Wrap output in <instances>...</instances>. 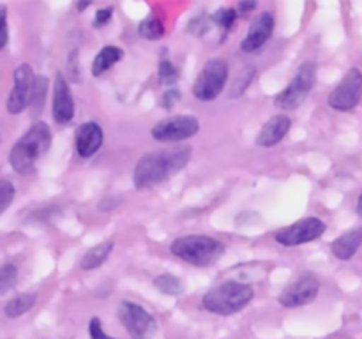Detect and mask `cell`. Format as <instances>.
Segmentation results:
<instances>
[{"label":"cell","instance_id":"6da1fadb","mask_svg":"<svg viewBox=\"0 0 362 339\" xmlns=\"http://www.w3.org/2000/svg\"><path fill=\"white\" fill-rule=\"evenodd\" d=\"M191 155H193V148L186 143L175 145L165 150L147 152L134 165V189L145 191L166 182L186 168L187 162L191 161Z\"/></svg>","mask_w":362,"mask_h":339},{"label":"cell","instance_id":"7a4b0ae2","mask_svg":"<svg viewBox=\"0 0 362 339\" xmlns=\"http://www.w3.org/2000/svg\"><path fill=\"white\" fill-rule=\"evenodd\" d=\"M52 127L39 120L28 127L27 133L13 145L9 152V165L18 175H28L35 170L37 162L48 154L52 147Z\"/></svg>","mask_w":362,"mask_h":339},{"label":"cell","instance_id":"3957f363","mask_svg":"<svg viewBox=\"0 0 362 339\" xmlns=\"http://www.w3.org/2000/svg\"><path fill=\"white\" fill-rule=\"evenodd\" d=\"M255 299L253 286L243 281H221L202 297V307L218 316H232L246 309Z\"/></svg>","mask_w":362,"mask_h":339},{"label":"cell","instance_id":"277c9868","mask_svg":"<svg viewBox=\"0 0 362 339\" xmlns=\"http://www.w3.org/2000/svg\"><path fill=\"white\" fill-rule=\"evenodd\" d=\"M170 251L175 258L193 265V267L204 268L218 263L226 253L225 242L204 233H187V235L177 237L170 246Z\"/></svg>","mask_w":362,"mask_h":339},{"label":"cell","instance_id":"5b68a950","mask_svg":"<svg viewBox=\"0 0 362 339\" xmlns=\"http://www.w3.org/2000/svg\"><path fill=\"white\" fill-rule=\"evenodd\" d=\"M317 85V64L304 60L285 88L274 97V106L281 112H293L304 105Z\"/></svg>","mask_w":362,"mask_h":339},{"label":"cell","instance_id":"8992f818","mask_svg":"<svg viewBox=\"0 0 362 339\" xmlns=\"http://www.w3.org/2000/svg\"><path fill=\"white\" fill-rule=\"evenodd\" d=\"M230 78V64L225 59H211L204 64L191 92L200 102H212L225 92Z\"/></svg>","mask_w":362,"mask_h":339},{"label":"cell","instance_id":"52a82bcc","mask_svg":"<svg viewBox=\"0 0 362 339\" xmlns=\"http://www.w3.org/2000/svg\"><path fill=\"white\" fill-rule=\"evenodd\" d=\"M117 316L131 339H151L158 331V321L151 311L133 300H122L117 307Z\"/></svg>","mask_w":362,"mask_h":339},{"label":"cell","instance_id":"ba28073f","mask_svg":"<svg viewBox=\"0 0 362 339\" xmlns=\"http://www.w3.org/2000/svg\"><path fill=\"white\" fill-rule=\"evenodd\" d=\"M200 127L194 115H170L151 127V136L159 143H180L197 136Z\"/></svg>","mask_w":362,"mask_h":339},{"label":"cell","instance_id":"9c48e42d","mask_svg":"<svg viewBox=\"0 0 362 339\" xmlns=\"http://www.w3.org/2000/svg\"><path fill=\"white\" fill-rule=\"evenodd\" d=\"M325 232H327V225H325L324 219L310 215V218H303L292 225L285 226V228L278 230L274 233V240L283 247H297L303 246V244L315 242Z\"/></svg>","mask_w":362,"mask_h":339},{"label":"cell","instance_id":"30bf717a","mask_svg":"<svg viewBox=\"0 0 362 339\" xmlns=\"http://www.w3.org/2000/svg\"><path fill=\"white\" fill-rule=\"evenodd\" d=\"M362 99V71L352 67L346 71L327 97V105L336 112H352Z\"/></svg>","mask_w":362,"mask_h":339},{"label":"cell","instance_id":"8fae6325","mask_svg":"<svg viewBox=\"0 0 362 339\" xmlns=\"http://www.w3.org/2000/svg\"><path fill=\"white\" fill-rule=\"evenodd\" d=\"M35 73L30 64H20L13 74V88L7 97V112L11 115H20L30 106L35 87Z\"/></svg>","mask_w":362,"mask_h":339},{"label":"cell","instance_id":"7c38bea8","mask_svg":"<svg viewBox=\"0 0 362 339\" xmlns=\"http://www.w3.org/2000/svg\"><path fill=\"white\" fill-rule=\"evenodd\" d=\"M318 293H320V281L313 274H303L279 293L278 302L283 307L296 309V307H303L315 302Z\"/></svg>","mask_w":362,"mask_h":339},{"label":"cell","instance_id":"4fadbf2b","mask_svg":"<svg viewBox=\"0 0 362 339\" xmlns=\"http://www.w3.org/2000/svg\"><path fill=\"white\" fill-rule=\"evenodd\" d=\"M76 115V102H74L73 90L67 81L66 74L57 73L53 81V99H52V117L59 126H67L73 122Z\"/></svg>","mask_w":362,"mask_h":339},{"label":"cell","instance_id":"5bb4252c","mask_svg":"<svg viewBox=\"0 0 362 339\" xmlns=\"http://www.w3.org/2000/svg\"><path fill=\"white\" fill-rule=\"evenodd\" d=\"M276 28V18L274 13L271 11H264V13L257 14L251 20L250 27H247L246 35H244L243 42H240V49L244 53H255L258 49L264 48L267 44L269 39L272 37Z\"/></svg>","mask_w":362,"mask_h":339},{"label":"cell","instance_id":"9a60e30c","mask_svg":"<svg viewBox=\"0 0 362 339\" xmlns=\"http://www.w3.org/2000/svg\"><path fill=\"white\" fill-rule=\"evenodd\" d=\"M103 143H105V131H103L101 124L94 122V120H87V122L80 124L74 133V148L76 154L81 159H90L92 155L98 154L101 150Z\"/></svg>","mask_w":362,"mask_h":339},{"label":"cell","instance_id":"2e32d148","mask_svg":"<svg viewBox=\"0 0 362 339\" xmlns=\"http://www.w3.org/2000/svg\"><path fill=\"white\" fill-rule=\"evenodd\" d=\"M290 129H292V119L286 113L272 115L258 131L257 138H255V145L262 148L276 147V145L285 140Z\"/></svg>","mask_w":362,"mask_h":339},{"label":"cell","instance_id":"e0dca14e","mask_svg":"<svg viewBox=\"0 0 362 339\" xmlns=\"http://www.w3.org/2000/svg\"><path fill=\"white\" fill-rule=\"evenodd\" d=\"M362 246V226L349 230V232L341 233L338 239L332 240L331 244V253L332 256L338 258L341 261L352 260L357 254V251Z\"/></svg>","mask_w":362,"mask_h":339},{"label":"cell","instance_id":"ac0fdd59","mask_svg":"<svg viewBox=\"0 0 362 339\" xmlns=\"http://www.w3.org/2000/svg\"><path fill=\"white\" fill-rule=\"evenodd\" d=\"M113 249H115V240L106 239L103 242L92 246L87 253L81 256L80 260V268L85 272L95 270V268L101 267L105 261H108V258L112 256Z\"/></svg>","mask_w":362,"mask_h":339},{"label":"cell","instance_id":"d6986e66","mask_svg":"<svg viewBox=\"0 0 362 339\" xmlns=\"http://www.w3.org/2000/svg\"><path fill=\"white\" fill-rule=\"evenodd\" d=\"M124 59V49L120 46L115 44H108L103 46L98 53H95L94 60H92V76L99 78L106 73V71L112 69L113 66L120 62Z\"/></svg>","mask_w":362,"mask_h":339},{"label":"cell","instance_id":"ffe728a7","mask_svg":"<svg viewBox=\"0 0 362 339\" xmlns=\"http://www.w3.org/2000/svg\"><path fill=\"white\" fill-rule=\"evenodd\" d=\"M35 302H37V295H35V293L32 292L18 293V295H14L13 299L6 304L4 313H6L7 318H13L14 320V318H20L23 316V314H27L28 311L35 306Z\"/></svg>","mask_w":362,"mask_h":339},{"label":"cell","instance_id":"44dd1931","mask_svg":"<svg viewBox=\"0 0 362 339\" xmlns=\"http://www.w3.org/2000/svg\"><path fill=\"white\" fill-rule=\"evenodd\" d=\"M156 288L163 293V295H168V297H179L180 293L184 292V282L182 279L177 278V275L168 274V272H163V274L156 275L152 279Z\"/></svg>","mask_w":362,"mask_h":339},{"label":"cell","instance_id":"7402d4cb","mask_svg":"<svg viewBox=\"0 0 362 339\" xmlns=\"http://www.w3.org/2000/svg\"><path fill=\"white\" fill-rule=\"evenodd\" d=\"M166 28L165 23L158 16H147L138 23V35L147 41H159L165 37Z\"/></svg>","mask_w":362,"mask_h":339},{"label":"cell","instance_id":"603a6c76","mask_svg":"<svg viewBox=\"0 0 362 339\" xmlns=\"http://www.w3.org/2000/svg\"><path fill=\"white\" fill-rule=\"evenodd\" d=\"M158 78L166 88H172L175 87V83L179 81L180 73H179V67L172 62L170 59H161L158 64Z\"/></svg>","mask_w":362,"mask_h":339},{"label":"cell","instance_id":"cb8c5ba5","mask_svg":"<svg viewBox=\"0 0 362 339\" xmlns=\"http://www.w3.org/2000/svg\"><path fill=\"white\" fill-rule=\"evenodd\" d=\"M239 20V13H237L235 7H221L216 13L211 14V21L214 25H218L223 32H230L232 27L235 25V21Z\"/></svg>","mask_w":362,"mask_h":339},{"label":"cell","instance_id":"d4e9b609","mask_svg":"<svg viewBox=\"0 0 362 339\" xmlns=\"http://www.w3.org/2000/svg\"><path fill=\"white\" fill-rule=\"evenodd\" d=\"M18 267L14 263L0 265V297L9 293L18 282Z\"/></svg>","mask_w":362,"mask_h":339},{"label":"cell","instance_id":"484cf974","mask_svg":"<svg viewBox=\"0 0 362 339\" xmlns=\"http://www.w3.org/2000/svg\"><path fill=\"white\" fill-rule=\"evenodd\" d=\"M66 73L67 81L80 83L81 81V66H80V48H73L67 53L66 59Z\"/></svg>","mask_w":362,"mask_h":339},{"label":"cell","instance_id":"4316f807","mask_svg":"<svg viewBox=\"0 0 362 339\" xmlns=\"http://www.w3.org/2000/svg\"><path fill=\"white\" fill-rule=\"evenodd\" d=\"M48 78L46 76H37L35 78V87H34V95H32V102L30 108L34 113H39L45 106L46 101V94H48Z\"/></svg>","mask_w":362,"mask_h":339},{"label":"cell","instance_id":"83f0119b","mask_svg":"<svg viewBox=\"0 0 362 339\" xmlns=\"http://www.w3.org/2000/svg\"><path fill=\"white\" fill-rule=\"evenodd\" d=\"M255 76H257V67H255L253 64H250V66L244 67V69L240 71L239 78L235 80V85H233V90L230 95H232V97L243 95L244 92H246V88L251 85V81L255 80Z\"/></svg>","mask_w":362,"mask_h":339},{"label":"cell","instance_id":"f1b7e54d","mask_svg":"<svg viewBox=\"0 0 362 339\" xmlns=\"http://www.w3.org/2000/svg\"><path fill=\"white\" fill-rule=\"evenodd\" d=\"M14 196H16L14 184L7 179H0V215L13 205Z\"/></svg>","mask_w":362,"mask_h":339},{"label":"cell","instance_id":"f546056e","mask_svg":"<svg viewBox=\"0 0 362 339\" xmlns=\"http://www.w3.org/2000/svg\"><path fill=\"white\" fill-rule=\"evenodd\" d=\"M88 335H90V339H119L106 334L105 328H103L101 318L98 316H92L90 321H88Z\"/></svg>","mask_w":362,"mask_h":339},{"label":"cell","instance_id":"4dcf8cb0","mask_svg":"<svg viewBox=\"0 0 362 339\" xmlns=\"http://www.w3.org/2000/svg\"><path fill=\"white\" fill-rule=\"evenodd\" d=\"M180 99H182V95H180L179 88H177V87L166 88V90L163 92V95H161V106L165 109H172L173 106L179 105Z\"/></svg>","mask_w":362,"mask_h":339},{"label":"cell","instance_id":"1f68e13d","mask_svg":"<svg viewBox=\"0 0 362 339\" xmlns=\"http://www.w3.org/2000/svg\"><path fill=\"white\" fill-rule=\"evenodd\" d=\"M113 20V7H103L98 13L94 14V20H92V27L98 30V28L106 27L110 21Z\"/></svg>","mask_w":362,"mask_h":339},{"label":"cell","instance_id":"d6a6232c","mask_svg":"<svg viewBox=\"0 0 362 339\" xmlns=\"http://www.w3.org/2000/svg\"><path fill=\"white\" fill-rule=\"evenodd\" d=\"M9 42V23H7V7L0 6V49Z\"/></svg>","mask_w":362,"mask_h":339},{"label":"cell","instance_id":"836d02e7","mask_svg":"<svg viewBox=\"0 0 362 339\" xmlns=\"http://www.w3.org/2000/svg\"><path fill=\"white\" fill-rule=\"evenodd\" d=\"M258 7V2H255V0H243V2L237 4V13H239V16H244V14H250L253 13L255 9Z\"/></svg>","mask_w":362,"mask_h":339},{"label":"cell","instance_id":"e575fe53","mask_svg":"<svg viewBox=\"0 0 362 339\" xmlns=\"http://www.w3.org/2000/svg\"><path fill=\"white\" fill-rule=\"evenodd\" d=\"M90 6H92V2H88V0H85V2L83 0H80V2L76 4V9H78V13H83V11H87Z\"/></svg>","mask_w":362,"mask_h":339},{"label":"cell","instance_id":"d590c367","mask_svg":"<svg viewBox=\"0 0 362 339\" xmlns=\"http://www.w3.org/2000/svg\"><path fill=\"white\" fill-rule=\"evenodd\" d=\"M356 210H357V214H359V215H361V218H362V191H361L359 198H357V205H356Z\"/></svg>","mask_w":362,"mask_h":339},{"label":"cell","instance_id":"8d00e7d4","mask_svg":"<svg viewBox=\"0 0 362 339\" xmlns=\"http://www.w3.org/2000/svg\"><path fill=\"white\" fill-rule=\"evenodd\" d=\"M45 339H48V338H45Z\"/></svg>","mask_w":362,"mask_h":339}]
</instances>
